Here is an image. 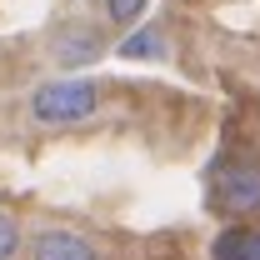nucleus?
<instances>
[{"label": "nucleus", "instance_id": "obj_1", "mask_svg": "<svg viewBox=\"0 0 260 260\" xmlns=\"http://www.w3.org/2000/svg\"><path fill=\"white\" fill-rule=\"evenodd\" d=\"M100 105V85L85 75H65L50 80L30 95V120L35 125H75V120H90Z\"/></svg>", "mask_w": 260, "mask_h": 260}, {"label": "nucleus", "instance_id": "obj_2", "mask_svg": "<svg viewBox=\"0 0 260 260\" xmlns=\"http://www.w3.org/2000/svg\"><path fill=\"white\" fill-rule=\"evenodd\" d=\"M215 200L225 205L230 215H255V210H260V165L235 160L225 175H220V185H215Z\"/></svg>", "mask_w": 260, "mask_h": 260}, {"label": "nucleus", "instance_id": "obj_3", "mask_svg": "<svg viewBox=\"0 0 260 260\" xmlns=\"http://www.w3.org/2000/svg\"><path fill=\"white\" fill-rule=\"evenodd\" d=\"M30 255L35 260H100L95 245L85 235H75V230H35Z\"/></svg>", "mask_w": 260, "mask_h": 260}, {"label": "nucleus", "instance_id": "obj_4", "mask_svg": "<svg viewBox=\"0 0 260 260\" xmlns=\"http://www.w3.org/2000/svg\"><path fill=\"white\" fill-rule=\"evenodd\" d=\"M210 260H260V230L255 225H235L215 240Z\"/></svg>", "mask_w": 260, "mask_h": 260}, {"label": "nucleus", "instance_id": "obj_5", "mask_svg": "<svg viewBox=\"0 0 260 260\" xmlns=\"http://www.w3.org/2000/svg\"><path fill=\"white\" fill-rule=\"evenodd\" d=\"M55 55H60V65H90L100 55V40H95V30H70V35H60Z\"/></svg>", "mask_w": 260, "mask_h": 260}, {"label": "nucleus", "instance_id": "obj_6", "mask_svg": "<svg viewBox=\"0 0 260 260\" xmlns=\"http://www.w3.org/2000/svg\"><path fill=\"white\" fill-rule=\"evenodd\" d=\"M115 55H125V60H155V55H165V35L155 25H145V30H135L130 40H120Z\"/></svg>", "mask_w": 260, "mask_h": 260}, {"label": "nucleus", "instance_id": "obj_7", "mask_svg": "<svg viewBox=\"0 0 260 260\" xmlns=\"http://www.w3.org/2000/svg\"><path fill=\"white\" fill-rule=\"evenodd\" d=\"M100 5H105V15H110L115 25H130V20L145 10V0H100Z\"/></svg>", "mask_w": 260, "mask_h": 260}, {"label": "nucleus", "instance_id": "obj_8", "mask_svg": "<svg viewBox=\"0 0 260 260\" xmlns=\"http://www.w3.org/2000/svg\"><path fill=\"white\" fill-rule=\"evenodd\" d=\"M15 250H20V225L0 210V260H15Z\"/></svg>", "mask_w": 260, "mask_h": 260}]
</instances>
